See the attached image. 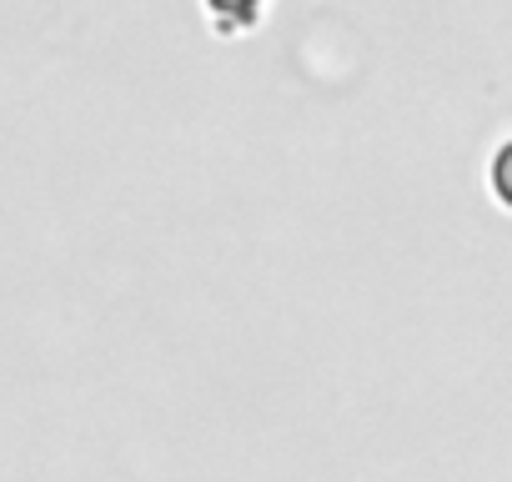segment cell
I'll return each mask as SVG.
<instances>
[{
  "label": "cell",
  "mask_w": 512,
  "mask_h": 482,
  "mask_svg": "<svg viewBox=\"0 0 512 482\" xmlns=\"http://www.w3.org/2000/svg\"><path fill=\"white\" fill-rule=\"evenodd\" d=\"M206 6H211L221 21H236V26H246V21L256 16V6H262V0H206Z\"/></svg>",
  "instance_id": "obj_2"
},
{
  "label": "cell",
  "mask_w": 512,
  "mask_h": 482,
  "mask_svg": "<svg viewBox=\"0 0 512 482\" xmlns=\"http://www.w3.org/2000/svg\"><path fill=\"white\" fill-rule=\"evenodd\" d=\"M492 196L512 211V141L492 156Z\"/></svg>",
  "instance_id": "obj_1"
}]
</instances>
